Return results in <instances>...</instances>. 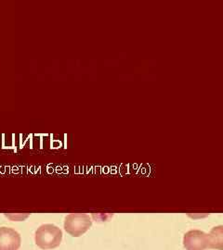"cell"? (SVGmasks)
<instances>
[{
	"instance_id": "cell-1",
	"label": "cell",
	"mask_w": 223,
	"mask_h": 250,
	"mask_svg": "<svg viewBox=\"0 0 223 250\" xmlns=\"http://www.w3.org/2000/svg\"><path fill=\"white\" fill-rule=\"evenodd\" d=\"M35 240L41 250H53L61 245L63 232L54 224H43L36 230Z\"/></svg>"
},
{
	"instance_id": "cell-2",
	"label": "cell",
	"mask_w": 223,
	"mask_h": 250,
	"mask_svg": "<svg viewBox=\"0 0 223 250\" xmlns=\"http://www.w3.org/2000/svg\"><path fill=\"white\" fill-rule=\"evenodd\" d=\"M92 225L89 215L72 213L67 215L64 221V230L74 237H79L88 232Z\"/></svg>"
},
{
	"instance_id": "cell-3",
	"label": "cell",
	"mask_w": 223,
	"mask_h": 250,
	"mask_svg": "<svg viewBox=\"0 0 223 250\" xmlns=\"http://www.w3.org/2000/svg\"><path fill=\"white\" fill-rule=\"evenodd\" d=\"M183 246L186 250H205L210 249L209 234L200 230H191L184 234Z\"/></svg>"
},
{
	"instance_id": "cell-4",
	"label": "cell",
	"mask_w": 223,
	"mask_h": 250,
	"mask_svg": "<svg viewBox=\"0 0 223 250\" xmlns=\"http://www.w3.org/2000/svg\"><path fill=\"white\" fill-rule=\"evenodd\" d=\"M22 244L21 235L9 227H0V250H18Z\"/></svg>"
},
{
	"instance_id": "cell-5",
	"label": "cell",
	"mask_w": 223,
	"mask_h": 250,
	"mask_svg": "<svg viewBox=\"0 0 223 250\" xmlns=\"http://www.w3.org/2000/svg\"><path fill=\"white\" fill-rule=\"evenodd\" d=\"M223 228L222 225L214 227L209 233L210 249L223 250Z\"/></svg>"
},
{
	"instance_id": "cell-6",
	"label": "cell",
	"mask_w": 223,
	"mask_h": 250,
	"mask_svg": "<svg viewBox=\"0 0 223 250\" xmlns=\"http://www.w3.org/2000/svg\"><path fill=\"white\" fill-rule=\"evenodd\" d=\"M27 217H28V215H25V216L21 214L15 215L13 218H10V219H11V220H13V221H14V220H15V221H23L24 219H25Z\"/></svg>"
}]
</instances>
